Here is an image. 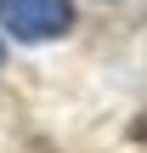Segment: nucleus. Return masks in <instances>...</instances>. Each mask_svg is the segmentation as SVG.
Returning <instances> with one entry per match:
<instances>
[{
	"label": "nucleus",
	"instance_id": "obj_1",
	"mask_svg": "<svg viewBox=\"0 0 147 153\" xmlns=\"http://www.w3.org/2000/svg\"><path fill=\"white\" fill-rule=\"evenodd\" d=\"M0 28L23 45L62 40L74 28V0H0Z\"/></svg>",
	"mask_w": 147,
	"mask_h": 153
},
{
	"label": "nucleus",
	"instance_id": "obj_2",
	"mask_svg": "<svg viewBox=\"0 0 147 153\" xmlns=\"http://www.w3.org/2000/svg\"><path fill=\"white\" fill-rule=\"evenodd\" d=\"M136 142H147V114H142V119H136Z\"/></svg>",
	"mask_w": 147,
	"mask_h": 153
}]
</instances>
